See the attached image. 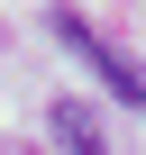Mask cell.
<instances>
[{
	"instance_id": "6da1fadb",
	"label": "cell",
	"mask_w": 146,
	"mask_h": 155,
	"mask_svg": "<svg viewBox=\"0 0 146 155\" xmlns=\"http://www.w3.org/2000/svg\"><path fill=\"white\" fill-rule=\"evenodd\" d=\"M55 37H64L73 55H82V64L101 73V82H110V91H119L128 110H146V73H137V64H128V55H119V46H110V37L91 28V18H73V9H55Z\"/></svg>"
},
{
	"instance_id": "7a4b0ae2",
	"label": "cell",
	"mask_w": 146,
	"mask_h": 155,
	"mask_svg": "<svg viewBox=\"0 0 146 155\" xmlns=\"http://www.w3.org/2000/svg\"><path fill=\"white\" fill-rule=\"evenodd\" d=\"M46 119H55V146H64V155H110V146H101V119H91L82 101H55Z\"/></svg>"
}]
</instances>
